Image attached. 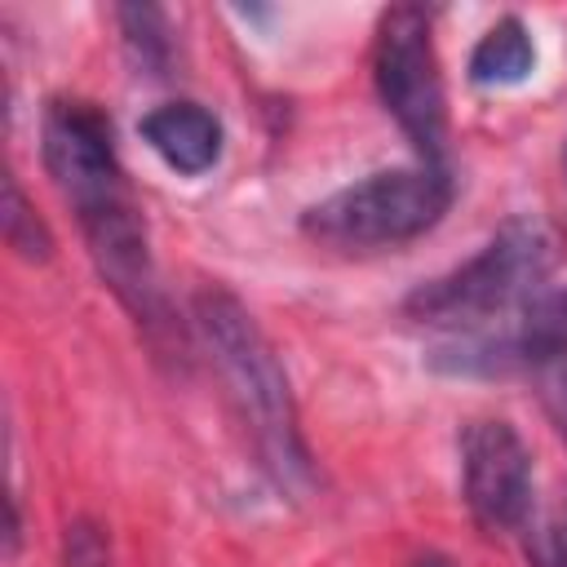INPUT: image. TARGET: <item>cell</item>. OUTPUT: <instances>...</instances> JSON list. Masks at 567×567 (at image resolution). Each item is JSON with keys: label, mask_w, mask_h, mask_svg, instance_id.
I'll return each mask as SVG.
<instances>
[{"label": "cell", "mask_w": 567, "mask_h": 567, "mask_svg": "<svg viewBox=\"0 0 567 567\" xmlns=\"http://www.w3.org/2000/svg\"><path fill=\"white\" fill-rule=\"evenodd\" d=\"M190 319H195V332H199L204 350L213 354V363L230 390L239 421L252 434V447H257L266 474L284 492H306L315 470H310L292 381L284 372L279 350L270 346L261 323L244 310V301L230 297L226 288H199Z\"/></svg>", "instance_id": "obj_1"}, {"label": "cell", "mask_w": 567, "mask_h": 567, "mask_svg": "<svg viewBox=\"0 0 567 567\" xmlns=\"http://www.w3.org/2000/svg\"><path fill=\"white\" fill-rule=\"evenodd\" d=\"M554 257L558 248L540 217L532 213L509 217L470 261L416 284L403 297V315L412 323L452 328V332L483 328L518 310L532 292H540V284L554 270Z\"/></svg>", "instance_id": "obj_2"}, {"label": "cell", "mask_w": 567, "mask_h": 567, "mask_svg": "<svg viewBox=\"0 0 567 567\" xmlns=\"http://www.w3.org/2000/svg\"><path fill=\"white\" fill-rule=\"evenodd\" d=\"M452 204V173L443 164H403L368 173L328 199L310 204L301 217V230L328 248L341 252H368V248H399L430 226L443 221Z\"/></svg>", "instance_id": "obj_3"}, {"label": "cell", "mask_w": 567, "mask_h": 567, "mask_svg": "<svg viewBox=\"0 0 567 567\" xmlns=\"http://www.w3.org/2000/svg\"><path fill=\"white\" fill-rule=\"evenodd\" d=\"M372 80L385 111L416 146V155L439 164L447 137V97H443V71L425 9L394 4L381 18L372 44Z\"/></svg>", "instance_id": "obj_4"}, {"label": "cell", "mask_w": 567, "mask_h": 567, "mask_svg": "<svg viewBox=\"0 0 567 567\" xmlns=\"http://www.w3.org/2000/svg\"><path fill=\"white\" fill-rule=\"evenodd\" d=\"M567 359V288H540L505 319L439 341L425 363L447 377H505Z\"/></svg>", "instance_id": "obj_5"}, {"label": "cell", "mask_w": 567, "mask_h": 567, "mask_svg": "<svg viewBox=\"0 0 567 567\" xmlns=\"http://www.w3.org/2000/svg\"><path fill=\"white\" fill-rule=\"evenodd\" d=\"M75 221L84 230V244H89V257H93L102 284L137 319V328H146L151 341L173 332V310L164 301L151 239H146V221L137 213L133 195H115L106 204H93V208L75 213Z\"/></svg>", "instance_id": "obj_6"}, {"label": "cell", "mask_w": 567, "mask_h": 567, "mask_svg": "<svg viewBox=\"0 0 567 567\" xmlns=\"http://www.w3.org/2000/svg\"><path fill=\"white\" fill-rule=\"evenodd\" d=\"M40 155L71 213H84L128 190L124 168L115 159L111 120L93 102L53 97L40 115Z\"/></svg>", "instance_id": "obj_7"}, {"label": "cell", "mask_w": 567, "mask_h": 567, "mask_svg": "<svg viewBox=\"0 0 567 567\" xmlns=\"http://www.w3.org/2000/svg\"><path fill=\"white\" fill-rule=\"evenodd\" d=\"M456 456L465 509L483 532H514L532 518V452L509 421H465Z\"/></svg>", "instance_id": "obj_8"}, {"label": "cell", "mask_w": 567, "mask_h": 567, "mask_svg": "<svg viewBox=\"0 0 567 567\" xmlns=\"http://www.w3.org/2000/svg\"><path fill=\"white\" fill-rule=\"evenodd\" d=\"M142 142L182 177H199L221 159V120L199 102H164L142 115Z\"/></svg>", "instance_id": "obj_9"}, {"label": "cell", "mask_w": 567, "mask_h": 567, "mask_svg": "<svg viewBox=\"0 0 567 567\" xmlns=\"http://www.w3.org/2000/svg\"><path fill=\"white\" fill-rule=\"evenodd\" d=\"M536 71V44L532 31L518 18H496L478 44L470 49V80L501 89V84H523Z\"/></svg>", "instance_id": "obj_10"}, {"label": "cell", "mask_w": 567, "mask_h": 567, "mask_svg": "<svg viewBox=\"0 0 567 567\" xmlns=\"http://www.w3.org/2000/svg\"><path fill=\"white\" fill-rule=\"evenodd\" d=\"M115 22H120V35H124V49H128L133 66L146 71V75H168V62H173L168 13L155 9V4H120Z\"/></svg>", "instance_id": "obj_11"}, {"label": "cell", "mask_w": 567, "mask_h": 567, "mask_svg": "<svg viewBox=\"0 0 567 567\" xmlns=\"http://www.w3.org/2000/svg\"><path fill=\"white\" fill-rule=\"evenodd\" d=\"M0 230H4V244H9L22 261H49V257H53V235H49V226L35 217V208H31V199L22 195V186H18L13 173H4Z\"/></svg>", "instance_id": "obj_12"}, {"label": "cell", "mask_w": 567, "mask_h": 567, "mask_svg": "<svg viewBox=\"0 0 567 567\" xmlns=\"http://www.w3.org/2000/svg\"><path fill=\"white\" fill-rule=\"evenodd\" d=\"M527 558L532 567H567V505L545 514L532 536H527Z\"/></svg>", "instance_id": "obj_13"}, {"label": "cell", "mask_w": 567, "mask_h": 567, "mask_svg": "<svg viewBox=\"0 0 567 567\" xmlns=\"http://www.w3.org/2000/svg\"><path fill=\"white\" fill-rule=\"evenodd\" d=\"M62 563L66 567H111V545L106 532L89 518H75L66 527V545H62Z\"/></svg>", "instance_id": "obj_14"}, {"label": "cell", "mask_w": 567, "mask_h": 567, "mask_svg": "<svg viewBox=\"0 0 567 567\" xmlns=\"http://www.w3.org/2000/svg\"><path fill=\"white\" fill-rule=\"evenodd\" d=\"M412 567H456V563H452L447 554H421V558H416Z\"/></svg>", "instance_id": "obj_15"}, {"label": "cell", "mask_w": 567, "mask_h": 567, "mask_svg": "<svg viewBox=\"0 0 567 567\" xmlns=\"http://www.w3.org/2000/svg\"><path fill=\"white\" fill-rule=\"evenodd\" d=\"M563 173H567V146H563Z\"/></svg>", "instance_id": "obj_16"}]
</instances>
